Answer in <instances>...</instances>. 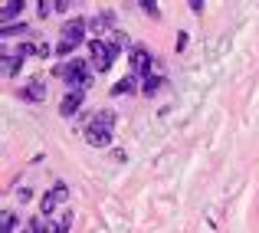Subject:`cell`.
<instances>
[{
	"instance_id": "9",
	"label": "cell",
	"mask_w": 259,
	"mask_h": 233,
	"mask_svg": "<svg viewBox=\"0 0 259 233\" xmlns=\"http://www.w3.org/2000/svg\"><path fill=\"white\" fill-rule=\"evenodd\" d=\"M115 122H118V115H115L112 108H99V112H95L92 119H89V125H92V128H105V132H112Z\"/></svg>"
},
{
	"instance_id": "4",
	"label": "cell",
	"mask_w": 259,
	"mask_h": 233,
	"mask_svg": "<svg viewBox=\"0 0 259 233\" xmlns=\"http://www.w3.org/2000/svg\"><path fill=\"white\" fill-rule=\"evenodd\" d=\"M112 26H115V10H102V13H95V17L89 20V30L95 33L92 40H102V33H115Z\"/></svg>"
},
{
	"instance_id": "18",
	"label": "cell",
	"mask_w": 259,
	"mask_h": 233,
	"mask_svg": "<svg viewBox=\"0 0 259 233\" xmlns=\"http://www.w3.org/2000/svg\"><path fill=\"white\" fill-rule=\"evenodd\" d=\"M138 7H141V10H145V13H148V17H154V20H158V17H161V7H158V0H141V4H138Z\"/></svg>"
},
{
	"instance_id": "16",
	"label": "cell",
	"mask_w": 259,
	"mask_h": 233,
	"mask_svg": "<svg viewBox=\"0 0 259 233\" xmlns=\"http://www.w3.org/2000/svg\"><path fill=\"white\" fill-rule=\"evenodd\" d=\"M69 227H72V210H63L56 217V233H69Z\"/></svg>"
},
{
	"instance_id": "21",
	"label": "cell",
	"mask_w": 259,
	"mask_h": 233,
	"mask_svg": "<svg viewBox=\"0 0 259 233\" xmlns=\"http://www.w3.org/2000/svg\"><path fill=\"white\" fill-rule=\"evenodd\" d=\"M13 227H17V214L4 210V227H0V233H13Z\"/></svg>"
},
{
	"instance_id": "17",
	"label": "cell",
	"mask_w": 259,
	"mask_h": 233,
	"mask_svg": "<svg viewBox=\"0 0 259 233\" xmlns=\"http://www.w3.org/2000/svg\"><path fill=\"white\" fill-rule=\"evenodd\" d=\"M23 33H30V26H26V23H17V26H4V33H0V36H4V40H10V36H23Z\"/></svg>"
},
{
	"instance_id": "19",
	"label": "cell",
	"mask_w": 259,
	"mask_h": 233,
	"mask_svg": "<svg viewBox=\"0 0 259 233\" xmlns=\"http://www.w3.org/2000/svg\"><path fill=\"white\" fill-rule=\"evenodd\" d=\"M53 194H56V201H59V204L69 201V184H66V181H56V184H53Z\"/></svg>"
},
{
	"instance_id": "8",
	"label": "cell",
	"mask_w": 259,
	"mask_h": 233,
	"mask_svg": "<svg viewBox=\"0 0 259 233\" xmlns=\"http://www.w3.org/2000/svg\"><path fill=\"white\" fill-rule=\"evenodd\" d=\"M17 95H20V99H26V102H43V99H46V86H43L39 79H30Z\"/></svg>"
},
{
	"instance_id": "13",
	"label": "cell",
	"mask_w": 259,
	"mask_h": 233,
	"mask_svg": "<svg viewBox=\"0 0 259 233\" xmlns=\"http://www.w3.org/2000/svg\"><path fill=\"white\" fill-rule=\"evenodd\" d=\"M59 207V201H56V194L53 190H46L43 197H39V217H53V210Z\"/></svg>"
},
{
	"instance_id": "2",
	"label": "cell",
	"mask_w": 259,
	"mask_h": 233,
	"mask_svg": "<svg viewBox=\"0 0 259 233\" xmlns=\"http://www.w3.org/2000/svg\"><path fill=\"white\" fill-rule=\"evenodd\" d=\"M89 53H92V69L95 72L112 69V63L118 59V46L102 43V40H89Z\"/></svg>"
},
{
	"instance_id": "24",
	"label": "cell",
	"mask_w": 259,
	"mask_h": 233,
	"mask_svg": "<svg viewBox=\"0 0 259 233\" xmlns=\"http://www.w3.org/2000/svg\"><path fill=\"white\" fill-rule=\"evenodd\" d=\"M69 7H72L69 0H56V13H69Z\"/></svg>"
},
{
	"instance_id": "11",
	"label": "cell",
	"mask_w": 259,
	"mask_h": 233,
	"mask_svg": "<svg viewBox=\"0 0 259 233\" xmlns=\"http://www.w3.org/2000/svg\"><path fill=\"white\" fill-rule=\"evenodd\" d=\"M20 66H23V56H17V53H4V66H0L4 79H13L20 72Z\"/></svg>"
},
{
	"instance_id": "22",
	"label": "cell",
	"mask_w": 259,
	"mask_h": 233,
	"mask_svg": "<svg viewBox=\"0 0 259 233\" xmlns=\"http://www.w3.org/2000/svg\"><path fill=\"white\" fill-rule=\"evenodd\" d=\"M53 10H56V4H50V0H39V4H36V13H39V20H46Z\"/></svg>"
},
{
	"instance_id": "10",
	"label": "cell",
	"mask_w": 259,
	"mask_h": 233,
	"mask_svg": "<svg viewBox=\"0 0 259 233\" xmlns=\"http://www.w3.org/2000/svg\"><path fill=\"white\" fill-rule=\"evenodd\" d=\"M164 86H167V79L151 72V76H145V82H141V95H145V99H154V95H158Z\"/></svg>"
},
{
	"instance_id": "6",
	"label": "cell",
	"mask_w": 259,
	"mask_h": 233,
	"mask_svg": "<svg viewBox=\"0 0 259 233\" xmlns=\"http://www.w3.org/2000/svg\"><path fill=\"white\" fill-rule=\"evenodd\" d=\"M79 105H82V92H79V89H69V92L63 95V102H59V115H63V119H72V115L79 112Z\"/></svg>"
},
{
	"instance_id": "3",
	"label": "cell",
	"mask_w": 259,
	"mask_h": 233,
	"mask_svg": "<svg viewBox=\"0 0 259 233\" xmlns=\"http://www.w3.org/2000/svg\"><path fill=\"white\" fill-rule=\"evenodd\" d=\"M85 30H89V20H82V17H69L63 23V43H69V46H79L85 40Z\"/></svg>"
},
{
	"instance_id": "20",
	"label": "cell",
	"mask_w": 259,
	"mask_h": 233,
	"mask_svg": "<svg viewBox=\"0 0 259 233\" xmlns=\"http://www.w3.org/2000/svg\"><path fill=\"white\" fill-rule=\"evenodd\" d=\"M17 56H39V43H20Z\"/></svg>"
},
{
	"instance_id": "26",
	"label": "cell",
	"mask_w": 259,
	"mask_h": 233,
	"mask_svg": "<svg viewBox=\"0 0 259 233\" xmlns=\"http://www.w3.org/2000/svg\"><path fill=\"white\" fill-rule=\"evenodd\" d=\"M187 7H190V10H194V13H200V10H203V0H190Z\"/></svg>"
},
{
	"instance_id": "27",
	"label": "cell",
	"mask_w": 259,
	"mask_h": 233,
	"mask_svg": "<svg viewBox=\"0 0 259 233\" xmlns=\"http://www.w3.org/2000/svg\"><path fill=\"white\" fill-rule=\"evenodd\" d=\"M125 158H128V154L121 151V148H118V151H112V161H118V164H121V161H125Z\"/></svg>"
},
{
	"instance_id": "15",
	"label": "cell",
	"mask_w": 259,
	"mask_h": 233,
	"mask_svg": "<svg viewBox=\"0 0 259 233\" xmlns=\"http://www.w3.org/2000/svg\"><path fill=\"white\" fill-rule=\"evenodd\" d=\"M128 92H135V76H121L112 86V95H128Z\"/></svg>"
},
{
	"instance_id": "25",
	"label": "cell",
	"mask_w": 259,
	"mask_h": 233,
	"mask_svg": "<svg viewBox=\"0 0 259 233\" xmlns=\"http://www.w3.org/2000/svg\"><path fill=\"white\" fill-rule=\"evenodd\" d=\"M177 50H181V53L187 50V33H181V36H177Z\"/></svg>"
},
{
	"instance_id": "5",
	"label": "cell",
	"mask_w": 259,
	"mask_h": 233,
	"mask_svg": "<svg viewBox=\"0 0 259 233\" xmlns=\"http://www.w3.org/2000/svg\"><path fill=\"white\" fill-rule=\"evenodd\" d=\"M128 63H132V69H138V72H145V76H148L154 56L148 53V46H132V56H128Z\"/></svg>"
},
{
	"instance_id": "1",
	"label": "cell",
	"mask_w": 259,
	"mask_h": 233,
	"mask_svg": "<svg viewBox=\"0 0 259 233\" xmlns=\"http://www.w3.org/2000/svg\"><path fill=\"white\" fill-rule=\"evenodd\" d=\"M53 76L63 79L69 89L85 92V89L92 86V66H89L85 59H69V63H56V66H53Z\"/></svg>"
},
{
	"instance_id": "7",
	"label": "cell",
	"mask_w": 259,
	"mask_h": 233,
	"mask_svg": "<svg viewBox=\"0 0 259 233\" xmlns=\"http://www.w3.org/2000/svg\"><path fill=\"white\" fill-rule=\"evenodd\" d=\"M85 145L89 148H108L112 145V132H105V128H85Z\"/></svg>"
},
{
	"instance_id": "12",
	"label": "cell",
	"mask_w": 259,
	"mask_h": 233,
	"mask_svg": "<svg viewBox=\"0 0 259 233\" xmlns=\"http://www.w3.org/2000/svg\"><path fill=\"white\" fill-rule=\"evenodd\" d=\"M23 0H7L4 7H0V20H4V26H10V20L13 17H20V13H23Z\"/></svg>"
},
{
	"instance_id": "23",
	"label": "cell",
	"mask_w": 259,
	"mask_h": 233,
	"mask_svg": "<svg viewBox=\"0 0 259 233\" xmlns=\"http://www.w3.org/2000/svg\"><path fill=\"white\" fill-rule=\"evenodd\" d=\"M46 56H53V46L50 43H39V59H46Z\"/></svg>"
},
{
	"instance_id": "14",
	"label": "cell",
	"mask_w": 259,
	"mask_h": 233,
	"mask_svg": "<svg viewBox=\"0 0 259 233\" xmlns=\"http://www.w3.org/2000/svg\"><path fill=\"white\" fill-rule=\"evenodd\" d=\"M30 233H56V223L50 217H33L30 220Z\"/></svg>"
}]
</instances>
